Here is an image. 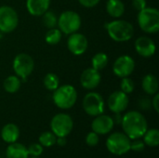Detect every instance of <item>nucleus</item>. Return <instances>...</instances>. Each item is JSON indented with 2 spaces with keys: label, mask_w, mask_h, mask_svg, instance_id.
<instances>
[{
  "label": "nucleus",
  "mask_w": 159,
  "mask_h": 158,
  "mask_svg": "<svg viewBox=\"0 0 159 158\" xmlns=\"http://www.w3.org/2000/svg\"><path fill=\"white\" fill-rule=\"evenodd\" d=\"M134 142H130V150L134 151V152H142L144 150V147H145V143L137 139V140H133Z\"/></svg>",
  "instance_id": "2f4dec72"
},
{
  "label": "nucleus",
  "mask_w": 159,
  "mask_h": 158,
  "mask_svg": "<svg viewBox=\"0 0 159 158\" xmlns=\"http://www.w3.org/2000/svg\"><path fill=\"white\" fill-rule=\"evenodd\" d=\"M34 62L33 58L26 53L18 54L13 60V70L15 74L22 81H26L28 76L33 73Z\"/></svg>",
  "instance_id": "6e6552de"
},
{
  "label": "nucleus",
  "mask_w": 159,
  "mask_h": 158,
  "mask_svg": "<svg viewBox=\"0 0 159 158\" xmlns=\"http://www.w3.org/2000/svg\"><path fill=\"white\" fill-rule=\"evenodd\" d=\"M86 142L89 146H96L99 143V135L94 131L89 132L86 137Z\"/></svg>",
  "instance_id": "7c9ffc66"
},
{
  "label": "nucleus",
  "mask_w": 159,
  "mask_h": 158,
  "mask_svg": "<svg viewBox=\"0 0 159 158\" xmlns=\"http://www.w3.org/2000/svg\"><path fill=\"white\" fill-rule=\"evenodd\" d=\"M121 113H117V114H116V115H115V117L113 118L114 119V122L115 123H116V124H121V121H122V115H120Z\"/></svg>",
  "instance_id": "4c0bfd02"
},
{
  "label": "nucleus",
  "mask_w": 159,
  "mask_h": 158,
  "mask_svg": "<svg viewBox=\"0 0 159 158\" xmlns=\"http://www.w3.org/2000/svg\"><path fill=\"white\" fill-rule=\"evenodd\" d=\"M102 80V76L100 74V71L90 67L83 71L80 76V83L81 86L88 90H91L96 88Z\"/></svg>",
  "instance_id": "4468645a"
},
{
  "label": "nucleus",
  "mask_w": 159,
  "mask_h": 158,
  "mask_svg": "<svg viewBox=\"0 0 159 158\" xmlns=\"http://www.w3.org/2000/svg\"><path fill=\"white\" fill-rule=\"evenodd\" d=\"M143 142L150 147H157L159 144V131L157 129H147L144 135L143 136Z\"/></svg>",
  "instance_id": "b1692460"
},
{
  "label": "nucleus",
  "mask_w": 159,
  "mask_h": 158,
  "mask_svg": "<svg viewBox=\"0 0 159 158\" xmlns=\"http://www.w3.org/2000/svg\"><path fill=\"white\" fill-rule=\"evenodd\" d=\"M31 158H39V157H38V156H32Z\"/></svg>",
  "instance_id": "58836bf2"
},
{
  "label": "nucleus",
  "mask_w": 159,
  "mask_h": 158,
  "mask_svg": "<svg viewBox=\"0 0 159 158\" xmlns=\"http://www.w3.org/2000/svg\"><path fill=\"white\" fill-rule=\"evenodd\" d=\"M108 151L116 156H122L130 150V139L122 132L111 134L106 141Z\"/></svg>",
  "instance_id": "423d86ee"
},
{
  "label": "nucleus",
  "mask_w": 159,
  "mask_h": 158,
  "mask_svg": "<svg viewBox=\"0 0 159 158\" xmlns=\"http://www.w3.org/2000/svg\"><path fill=\"white\" fill-rule=\"evenodd\" d=\"M19 136H20V129L18 126L12 123L5 125L1 130V138L3 139L4 142L7 143L16 142Z\"/></svg>",
  "instance_id": "a211bd4d"
},
{
  "label": "nucleus",
  "mask_w": 159,
  "mask_h": 158,
  "mask_svg": "<svg viewBox=\"0 0 159 158\" xmlns=\"http://www.w3.org/2000/svg\"><path fill=\"white\" fill-rule=\"evenodd\" d=\"M7 158H28L29 154L27 148L21 143L13 142L7 148Z\"/></svg>",
  "instance_id": "412c9836"
},
{
  "label": "nucleus",
  "mask_w": 159,
  "mask_h": 158,
  "mask_svg": "<svg viewBox=\"0 0 159 158\" xmlns=\"http://www.w3.org/2000/svg\"><path fill=\"white\" fill-rule=\"evenodd\" d=\"M74 127L72 117L67 114H58L54 115L50 122L51 131L56 137H66L68 136Z\"/></svg>",
  "instance_id": "9d476101"
},
{
  "label": "nucleus",
  "mask_w": 159,
  "mask_h": 158,
  "mask_svg": "<svg viewBox=\"0 0 159 158\" xmlns=\"http://www.w3.org/2000/svg\"><path fill=\"white\" fill-rule=\"evenodd\" d=\"M56 143H57L59 146H65L66 143H67L66 137H57Z\"/></svg>",
  "instance_id": "e433bc0d"
},
{
  "label": "nucleus",
  "mask_w": 159,
  "mask_h": 158,
  "mask_svg": "<svg viewBox=\"0 0 159 158\" xmlns=\"http://www.w3.org/2000/svg\"><path fill=\"white\" fill-rule=\"evenodd\" d=\"M101 0H78L81 6L85 7H93L100 3Z\"/></svg>",
  "instance_id": "f704fd0d"
},
{
  "label": "nucleus",
  "mask_w": 159,
  "mask_h": 158,
  "mask_svg": "<svg viewBox=\"0 0 159 158\" xmlns=\"http://www.w3.org/2000/svg\"><path fill=\"white\" fill-rule=\"evenodd\" d=\"M121 125L124 133L130 140L142 138L148 129L145 117L143 114L137 111H130L123 115Z\"/></svg>",
  "instance_id": "f257e3e1"
},
{
  "label": "nucleus",
  "mask_w": 159,
  "mask_h": 158,
  "mask_svg": "<svg viewBox=\"0 0 159 158\" xmlns=\"http://www.w3.org/2000/svg\"><path fill=\"white\" fill-rule=\"evenodd\" d=\"M50 0H26V8L28 12L34 17L42 16L48 10Z\"/></svg>",
  "instance_id": "f3484780"
},
{
  "label": "nucleus",
  "mask_w": 159,
  "mask_h": 158,
  "mask_svg": "<svg viewBox=\"0 0 159 158\" xmlns=\"http://www.w3.org/2000/svg\"><path fill=\"white\" fill-rule=\"evenodd\" d=\"M108 56L103 52H98L96 53L92 59H91V64L92 68L96 69L97 71L103 70L106 65L108 64Z\"/></svg>",
  "instance_id": "5701e85b"
},
{
  "label": "nucleus",
  "mask_w": 159,
  "mask_h": 158,
  "mask_svg": "<svg viewBox=\"0 0 159 158\" xmlns=\"http://www.w3.org/2000/svg\"><path fill=\"white\" fill-rule=\"evenodd\" d=\"M19 24L17 11L9 6L0 7V32L8 34L13 32Z\"/></svg>",
  "instance_id": "1a4fd4ad"
},
{
  "label": "nucleus",
  "mask_w": 159,
  "mask_h": 158,
  "mask_svg": "<svg viewBox=\"0 0 159 158\" xmlns=\"http://www.w3.org/2000/svg\"><path fill=\"white\" fill-rule=\"evenodd\" d=\"M139 105H140V107L143 110H149L152 107V102H151V100H149L148 98L144 97V98H142L140 100Z\"/></svg>",
  "instance_id": "72a5a7b5"
},
{
  "label": "nucleus",
  "mask_w": 159,
  "mask_h": 158,
  "mask_svg": "<svg viewBox=\"0 0 159 158\" xmlns=\"http://www.w3.org/2000/svg\"><path fill=\"white\" fill-rule=\"evenodd\" d=\"M142 88L143 91L148 95H155L158 92V80L157 78L152 74H146L142 81Z\"/></svg>",
  "instance_id": "6ab92c4d"
},
{
  "label": "nucleus",
  "mask_w": 159,
  "mask_h": 158,
  "mask_svg": "<svg viewBox=\"0 0 159 158\" xmlns=\"http://www.w3.org/2000/svg\"><path fill=\"white\" fill-rule=\"evenodd\" d=\"M83 109L90 116H97L104 112L105 103L102 96L98 92H89L83 99Z\"/></svg>",
  "instance_id": "0eeeda50"
},
{
  "label": "nucleus",
  "mask_w": 159,
  "mask_h": 158,
  "mask_svg": "<svg viewBox=\"0 0 159 158\" xmlns=\"http://www.w3.org/2000/svg\"><path fill=\"white\" fill-rule=\"evenodd\" d=\"M106 11L112 18L119 19L125 12V5L121 0H108L106 3Z\"/></svg>",
  "instance_id": "aec40b11"
},
{
  "label": "nucleus",
  "mask_w": 159,
  "mask_h": 158,
  "mask_svg": "<svg viewBox=\"0 0 159 158\" xmlns=\"http://www.w3.org/2000/svg\"><path fill=\"white\" fill-rule=\"evenodd\" d=\"M60 85V79L54 73H48L44 77V86L48 90L54 91Z\"/></svg>",
  "instance_id": "393cba45"
},
{
  "label": "nucleus",
  "mask_w": 159,
  "mask_h": 158,
  "mask_svg": "<svg viewBox=\"0 0 159 158\" xmlns=\"http://www.w3.org/2000/svg\"><path fill=\"white\" fill-rule=\"evenodd\" d=\"M61 35H62V33L60 31V29L55 27V28L49 29L45 35V40L48 45H57L61 41Z\"/></svg>",
  "instance_id": "a878e982"
},
{
  "label": "nucleus",
  "mask_w": 159,
  "mask_h": 158,
  "mask_svg": "<svg viewBox=\"0 0 159 158\" xmlns=\"http://www.w3.org/2000/svg\"><path fill=\"white\" fill-rule=\"evenodd\" d=\"M106 31L110 38L116 42H127L130 40L134 34L133 25L125 20L116 19L105 25Z\"/></svg>",
  "instance_id": "f03ea898"
},
{
  "label": "nucleus",
  "mask_w": 159,
  "mask_h": 158,
  "mask_svg": "<svg viewBox=\"0 0 159 158\" xmlns=\"http://www.w3.org/2000/svg\"><path fill=\"white\" fill-rule=\"evenodd\" d=\"M129 102V100L128 94L124 93L121 90H117V91L113 92L109 96L108 101H107V105H108V108L113 113L117 114V113L124 112L128 108Z\"/></svg>",
  "instance_id": "ddd939ff"
},
{
  "label": "nucleus",
  "mask_w": 159,
  "mask_h": 158,
  "mask_svg": "<svg viewBox=\"0 0 159 158\" xmlns=\"http://www.w3.org/2000/svg\"><path fill=\"white\" fill-rule=\"evenodd\" d=\"M135 50L144 58H150L155 55L157 47L155 42L148 36H140L135 41Z\"/></svg>",
  "instance_id": "dca6fc26"
},
{
  "label": "nucleus",
  "mask_w": 159,
  "mask_h": 158,
  "mask_svg": "<svg viewBox=\"0 0 159 158\" xmlns=\"http://www.w3.org/2000/svg\"><path fill=\"white\" fill-rule=\"evenodd\" d=\"M114 125L115 122L113 117L102 114L100 115H97L92 121L91 129L92 131L96 132L98 135H105L113 129Z\"/></svg>",
  "instance_id": "2eb2a0df"
},
{
  "label": "nucleus",
  "mask_w": 159,
  "mask_h": 158,
  "mask_svg": "<svg viewBox=\"0 0 159 158\" xmlns=\"http://www.w3.org/2000/svg\"><path fill=\"white\" fill-rule=\"evenodd\" d=\"M42 16H43L42 20H43L45 27H47L48 29H52L56 27L57 22H58V18L53 11L47 10Z\"/></svg>",
  "instance_id": "cd10ccee"
},
{
  "label": "nucleus",
  "mask_w": 159,
  "mask_h": 158,
  "mask_svg": "<svg viewBox=\"0 0 159 158\" xmlns=\"http://www.w3.org/2000/svg\"><path fill=\"white\" fill-rule=\"evenodd\" d=\"M21 85V80L19 76L15 75H8L3 83L4 89L7 93H15L17 92Z\"/></svg>",
  "instance_id": "4be33fe9"
},
{
  "label": "nucleus",
  "mask_w": 159,
  "mask_h": 158,
  "mask_svg": "<svg viewBox=\"0 0 159 158\" xmlns=\"http://www.w3.org/2000/svg\"><path fill=\"white\" fill-rule=\"evenodd\" d=\"M154 96V98H153V100L151 101V102H152V107L155 109V111L157 112V113H158L159 112V94L158 93H157V94H155V95H153Z\"/></svg>",
  "instance_id": "c9c22d12"
},
{
  "label": "nucleus",
  "mask_w": 159,
  "mask_h": 158,
  "mask_svg": "<svg viewBox=\"0 0 159 158\" xmlns=\"http://www.w3.org/2000/svg\"><path fill=\"white\" fill-rule=\"evenodd\" d=\"M132 7L135 10L141 11L147 7L146 0H132Z\"/></svg>",
  "instance_id": "473e14b6"
},
{
  "label": "nucleus",
  "mask_w": 159,
  "mask_h": 158,
  "mask_svg": "<svg viewBox=\"0 0 159 158\" xmlns=\"http://www.w3.org/2000/svg\"><path fill=\"white\" fill-rule=\"evenodd\" d=\"M27 151H28L29 156H39L43 153V146L41 144H38V143H34V144H31L27 148Z\"/></svg>",
  "instance_id": "c756f323"
},
{
  "label": "nucleus",
  "mask_w": 159,
  "mask_h": 158,
  "mask_svg": "<svg viewBox=\"0 0 159 158\" xmlns=\"http://www.w3.org/2000/svg\"><path fill=\"white\" fill-rule=\"evenodd\" d=\"M89 42L87 37L80 33H74L69 34L67 39V47L71 53L75 56L83 55L88 49Z\"/></svg>",
  "instance_id": "f8f14e48"
},
{
  "label": "nucleus",
  "mask_w": 159,
  "mask_h": 158,
  "mask_svg": "<svg viewBox=\"0 0 159 158\" xmlns=\"http://www.w3.org/2000/svg\"><path fill=\"white\" fill-rule=\"evenodd\" d=\"M81 18L75 11H63L58 18L57 25L60 31L65 34H71L77 32L81 27Z\"/></svg>",
  "instance_id": "39448f33"
},
{
  "label": "nucleus",
  "mask_w": 159,
  "mask_h": 158,
  "mask_svg": "<svg viewBox=\"0 0 159 158\" xmlns=\"http://www.w3.org/2000/svg\"><path fill=\"white\" fill-rule=\"evenodd\" d=\"M135 65V61L132 57L129 55H122L115 61L113 65V72L116 76L120 78L129 76L133 73Z\"/></svg>",
  "instance_id": "9b49d317"
},
{
  "label": "nucleus",
  "mask_w": 159,
  "mask_h": 158,
  "mask_svg": "<svg viewBox=\"0 0 159 158\" xmlns=\"http://www.w3.org/2000/svg\"><path fill=\"white\" fill-rule=\"evenodd\" d=\"M137 20L140 28L147 34H157L159 30V11L156 7H146L139 11Z\"/></svg>",
  "instance_id": "20e7f679"
},
{
  "label": "nucleus",
  "mask_w": 159,
  "mask_h": 158,
  "mask_svg": "<svg viewBox=\"0 0 159 158\" xmlns=\"http://www.w3.org/2000/svg\"><path fill=\"white\" fill-rule=\"evenodd\" d=\"M52 99L58 108L67 110L75 104L77 100V91L72 85L59 86L58 88L54 90Z\"/></svg>",
  "instance_id": "7ed1b4c3"
},
{
  "label": "nucleus",
  "mask_w": 159,
  "mask_h": 158,
  "mask_svg": "<svg viewBox=\"0 0 159 158\" xmlns=\"http://www.w3.org/2000/svg\"><path fill=\"white\" fill-rule=\"evenodd\" d=\"M57 137L52 131H46L43 132L39 136V142L42 146L45 147H51L56 143Z\"/></svg>",
  "instance_id": "bb28decb"
},
{
  "label": "nucleus",
  "mask_w": 159,
  "mask_h": 158,
  "mask_svg": "<svg viewBox=\"0 0 159 158\" xmlns=\"http://www.w3.org/2000/svg\"><path fill=\"white\" fill-rule=\"evenodd\" d=\"M134 88H135V84L131 78H129V76L122 77L121 82H120V90L121 91H123L126 94H129V93L133 92Z\"/></svg>",
  "instance_id": "c85d7f7f"
}]
</instances>
